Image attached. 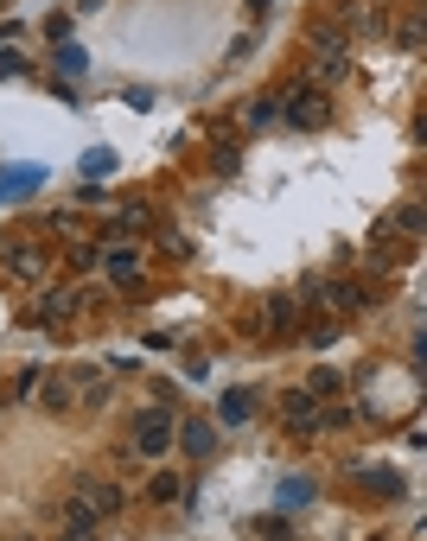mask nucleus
I'll list each match as a JSON object with an SVG mask.
<instances>
[{"label": "nucleus", "mask_w": 427, "mask_h": 541, "mask_svg": "<svg viewBox=\"0 0 427 541\" xmlns=\"http://www.w3.org/2000/svg\"><path fill=\"white\" fill-rule=\"evenodd\" d=\"M32 185H39V172H0V198H20Z\"/></svg>", "instance_id": "a211bd4d"}, {"label": "nucleus", "mask_w": 427, "mask_h": 541, "mask_svg": "<svg viewBox=\"0 0 427 541\" xmlns=\"http://www.w3.org/2000/svg\"><path fill=\"white\" fill-rule=\"evenodd\" d=\"M389 223H396V230H408V236H421V204H402V211H389Z\"/></svg>", "instance_id": "4be33fe9"}, {"label": "nucleus", "mask_w": 427, "mask_h": 541, "mask_svg": "<svg viewBox=\"0 0 427 541\" xmlns=\"http://www.w3.org/2000/svg\"><path fill=\"white\" fill-rule=\"evenodd\" d=\"M147 491H153V503H173V497H179V478H173V471H160Z\"/></svg>", "instance_id": "b1692460"}, {"label": "nucleus", "mask_w": 427, "mask_h": 541, "mask_svg": "<svg viewBox=\"0 0 427 541\" xmlns=\"http://www.w3.org/2000/svg\"><path fill=\"white\" fill-rule=\"evenodd\" d=\"M102 268H109L115 281H141V249H109V255H102Z\"/></svg>", "instance_id": "ddd939ff"}, {"label": "nucleus", "mask_w": 427, "mask_h": 541, "mask_svg": "<svg viewBox=\"0 0 427 541\" xmlns=\"http://www.w3.org/2000/svg\"><path fill=\"white\" fill-rule=\"evenodd\" d=\"M262 312H268V319H255L262 338H294V319H300V312H294V293H275Z\"/></svg>", "instance_id": "1a4fd4ad"}, {"label": "nucleus", "mask_w": 427, "mask_h": 541, "mask_svg": "<svg viewBox=\"0 0 427 541\" xmlns=\"http://www.w3.org/2000/svg\"><path fill=\"white\" fill-rule=\"evenodd\" d=\"M313 77H319V83H345V77H351V58H345V51H338V58H319Z\"/></svg>", "instance_id": "dca6fc26"}, {"label": "nucleus", "mask_w": 427, "mask_h": 541, "mask_svg": "<svg viewBox=\"0 0 427 541\" xmlns=\"http://www.w3.org/2000/svg\"><path fill=\"white\" fill-rule=\"evenodd\" d=\"M32 401H39V414H71L77 408V382L71 376H45L39 389H32Z\"/></svg>", "instance_id": "6e6552de"}, {"label": "nucleus", "mask_w": 427, "mask_h": 541, "mask_svg": "<svg viewBox=\"0 0 427 541\" xmlns=\"http://www.w3.org/2000/svg\"><path fill=\"white\" fill-rule=\"evenodd\" d=\"M96 503L90 497H71V503H64V535H96Z\"/></svg>", "instance_id": "f8f14e48"}, {"label": "nucleus", "mask_w": 427, "mask_h": 541, "mask_svg": "<svg viewBox=\"0 0 427 541\" xmlns=\"http://www.w3.org/2000/svg\"><path fill=\"white\" fill-rule=\"evenodd\" d=\"M109 172H115V153H109V147H90V153H83V179H109Z\"/></svg>", "instance_id": "2eb2a0df"}, {"label": "nucleus", "mask_w": 427, "mask_h": 541, "mask_svg": "<svg viewBox=\"0 0 427 541\" xmlns=\"http://www.w3.org/2000/svg\"><path fill=\"white\" fill-rule=\"evenodd\" d=\"M173 440H179V452H185L192 465H204V459L217 452V427L204 421V414H185V421L173 427Z\"/></svg>", "instance_id": "39448f33"}, {"label": "nucleus", "mask_w": 427, "mask_h": 541, "mask_svg": "<svg viewBox=\"0 0 427 541\" xmlns=\"http://www.w3.org/2000/svg\"><path fill=\"white\" fill-rule=\"evenodd\" d=\"M281 115H287V128L319 134V128H332V96L319 90V83H294V90L281 96Z\"/></svg>", "instance_id": "f257e3e1"}, {"label": "nucleus", "mask_w": 427, "mask_h": 541, "mask_svg": "<svg viewBox=\"0 0 427 541\" xmlns=\"http://www.w3.org/2000/svg\"><path fill=\"white\" fill-rule=\"evenodd\" d=\"M396 39H402V51H421V13H408V20L396 26Z\"/></svg>", "instance_id": "5701e85b"}, {"label": "nucleus", "mask_w": 427, "mask_h": 541, "mask_svg": "<svg viewBox=\"0 0 427 541\" xmlns=\"http://www.w3.org/2000/svg\"><path fill=\"white\" fill-rule=\"evenodd\" d=\"M275 115H281V96H255L249 109H243V121H249V128H268Z\"/></svg>", "instance_id": "4468645a"}, {"label": "nucleus", "mask_w": 427, "mask_h": 541, "mask_svg": "<svg viewBox=\"0 0 427 541\" xmlns=\"http://www.w3.org/2000/svg\"><path fill=\"white\" fill-rule=\"evenodd\" d=\"M306 389H313V395H338V389H345V376L326 363V370H313V382H306Z\"/></svg>", "instance_id": "6ab92c4d"}, {"label": "nucleus", "mask_w": 427, "mask_h": 541, "mask_svg": "<svg viewBox=\"0 0 427 541\" xmlns=\"http://www.w3.org/2000/svg\"><path fill=\"white\" fill-rule=\"evenodd\" d=\"M64 312H71V293H45V300H39V325H58Z\"/></svg>", "instance_id": "f3484780"}, {"label": "nucleus", "mask_w": 427, "mask_h": 541, "mask_svg": "<svg viewBox=\"0 0 427 541\" xmlns=\"http://www.w3.org/2000/svg\"><path fill=\"white\" fill-rule=\"evenodd\" d=\"M0 255H7L13 281H45V268H51V255L39 249V242H26V236H7V242H0Z\"/></svg>", "instance_id": "7ed1b4c3"}, {"label": "nucleus", "mask_w": 427, "mask_h": 541, "mask_svg": "<svg viewBox=\"0 0 427 541\" xmlns=\"http://www.w3.org/2000/svg\"><path fill=\"white\" fill-rule=\"evenodd\" d=\"M173 427H179V414L166 408V401H153V408H141V414H134V452L160 459V452L173 446Z\"/></svg>", "instance_id": "f03ea898"}, {"label": "nucleus", "mask_w": 427, "mask_h": 541, "mask_svg": "<svg viewBox=\"0 0 427 541\" xmlns=\"http://www.w3.org/2000/svg\"><path fill=\"white\" fill-rule=\"evenodd\" d=\"M306 497H313V484H306V478H294V484H281V503H306Z\"/></svg>", "instance_id": "a878e982"}, {"label": "nucleus", "mask_w": 427, "mask_h": 541, "mask_svg": "<svg viewBox=\"0 0 427 541\" xmlns=\"http://www.w3.org/2000/svg\"><path fill=\"white\" fill-rule=\"evenodd\" d=\"M255 408H262V395H255V389H224V401H217V421H224V427H243Z\"/></svg>", "instance_id": "9b49d317"}, {"label": "nucleus", "mask_w": 427, "mask_h": 541, "mask_svg": "<svg viewBox=\"0 0 427 541\" xmlns=\"http://www.w3.org/2000/svg\"><path fill=\"white\" fill-rule=\"evenodd\" d=\"M249 529H255V535H287V529H294V522H287L281 510H268V516H255Z\"/></svg>", "instance_id": "aec40b11"}, {"label": "nucleus", "mask_w": 427, "mask_h": 541, "mask_svg": "<svg viewBox=\"0 0 427 541\" xmlns=\"http://www.w3.org/2000/svg\"><path fill=\"white\" fill-rule=\"evenodd\" d=\"M83 64H90V58H83V45H58V71H64V77H77Z\"/></svg>", "instance_id": "412c9836"}, {"label": "nucleus", "mask_w": 427, "mask_h": 541, "mask_svg": "<svg viewBox=\"0 0 427 541\" xmlns=\"http://www.w3.org/2000/svg\"><path fill=\"white\" fill-rule=\"evenodd\" d=\"M64 376H71L77 389H90V382H102V370H96V363H71V370H64Z\"/></svg>", "instance_id": "393cba45"}, {"label": "nucleus", "mask_w": 427, "mask_h": 541, "mask_svg": "<svg viewBox=\"0 0 427 541\" xmlns=\"http://www.w3.org/2000/svg\"><path fill=\"white\" fill-rule=\"evenodd\" d=\"M77 497H90L96 503V516H122V484L115 478H96V471H77Z\"/></svg>", "instance_id": "0eeeda50"}, {"label": "nucleus", "mask_w": 427, "mask_h": 541, "mask_svg": "<svg viewBox=\"0 0 427 541\" xmlns=\"http://www.w3.org/2000/svg\"><path fill=\"white\" fill-rule=\"evenodd\" d=\"M77 7H83V13H96V7H102V0H77Z\"/></svg>", "instance_id": "cd10ccee"}, {"label": "nucleus", "mask_w": 427, "mask_h": 541, "mask_svg": "<svg viewBox=\"0 0 427 541\" xmlns=\"http://www.w3.org/2000/svg\"><path fill=\"white\" fill-rule=\"evenodd\" d=\"M313 389H287L281 395V421H287V433H294V440H306V433H319V408H313Z\"/></svg>", "instance_id": "423d86ee"}, {"label": "nucleus", "mask_w": 427, "mask_h": 541, "mask_svg": "<svg viewBox=\"0 0 427 541\" xmlns=\"http://www.w3.org/2000/svg\"><path fill=\"white\" fill-rule=\"evenodd\" d=\"M306 293H313V306L332 312V319H351V312H364V287H357V281H313Z\"/></svg>", "instance_id": "20e7f679"}, {"label": "nucleus", "mask_w": 427, "mask_h": 541, "mask_svg": "<svg viewBox=\"0 0 427 541\" xmlns=\"http://www.w3.org/2000/svg\"><path fill=\"white\" fill-rule=\"evenodd\" d=\"M357 484H364V491H377V497H402L408 484H402V471H383V465H345Z\"/></svg>", "instance_id": "9d476101"}, {"label": "nucleus", "mask_w": 427, "mask_h": 541, "mask_svg": "<svg viewBox=\"0 0 427 541\" xmlns=\"http://www.w3.org/2000/svg\"><path fill=\"white\" fill-rule=\"evenodd\" d=\"M0 77H20V51H7V45H0Z\"/></svg>", "instance_id": "bb28decb"}]
</instances>
